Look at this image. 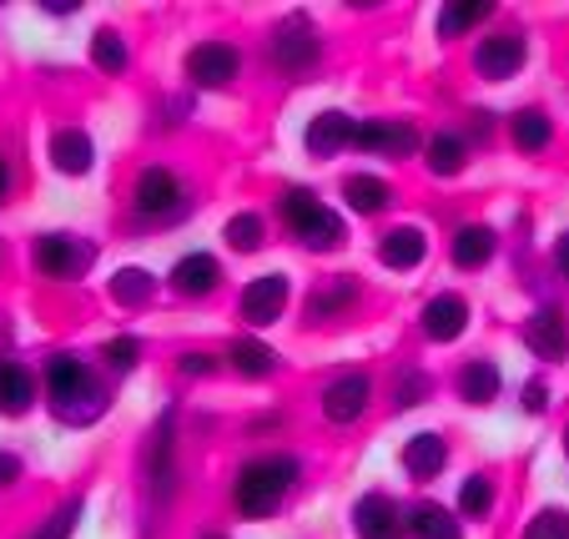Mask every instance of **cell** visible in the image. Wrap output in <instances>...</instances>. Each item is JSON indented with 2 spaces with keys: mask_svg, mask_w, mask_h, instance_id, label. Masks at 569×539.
Masks as SVG:
<instances>
[{
  "mask_svg": "<svg viewBox=\"0 0 569 539\" xmlns=\"http://www.w3.org/2000/svg\"><path fill=\"white\" fill-rule=\"evenodd\" d=\"M217 368H222V363H217L212 353H202V348H187V353L177 358V373H182V378H212Z\"/></svg>",
  "mask_w": 569,
  "mask_h": 539,
  "instance_id": "obj_41",
  "label": "cell"
},
{
  "mask_svg": "<svg viewBox=\"0 0 569 539\" xmlns=\"http://www.w3.org/2000/svg\"><path fill=\"white\" fill-rule=\"evenodd\" d=\"M555 272L569 282V232H559L555 238Z\"/></svg>",
  "mask_w": 569,
  "mask_h": 539,
  "instance_id": "obj_43",
  "label": "cell"
},
{
  "mask_svg": "<svg viewBox=\"0 0 569 539\" xmlns=\"http://www.w3.org/2000/svg\"><path fill=\"white\" fill-rule=\"evenodd\" d=\"M292 238H298L302 252H343L348 248V222L328 202H322L318 212L308 217V222L292 227Z\"/></svg>",
  "mask_w": 569,
  "mask_h": 539,
  "instance_id": "obj_25",
  "label": "cell"
},
{
  "mask_svg": "<svg viewBox=\"0 0 569 539\" xmlns=\"http://www.w3.org/2000/svg\"><path fill=\"white\" fill-rule=\"evenodd\" d=\"M519 409L535 413V419H539V413H549V383H545V378H529L525 389H519Z\"/></svg>",
  "mask_w": 569,
  "mask_h": 539,
  "instance_id": "obj_42",
  "label": "cell"
},
{
  "mask_svg": "<svg viewBox=\"0 0 569 539\" xmlns=\"http://www.w3.org/2000/svg\"><path fill=\"white\" fill-rule=\"evenodd\" d=\"M222 242L232 252H262V248H268V222H262V212H248V207H242V212H232L222 222Z\"/></svg>",
  "mask_w": 569,
  "mask_h": 539,
  "instance_id": "obj_35",
  "label": "cell"
},
{
  "mask_svg": "<svg viewBox=\"0 0 569 539\" xmlns=\"http://www.w3.org/2000/svg\"><path fill=\"white\" fill-rule=\"evenodd\" d=\"M509 137H515V147L525 151V157H539V151H549V141H555V121H549L545 107H519L515 117H509Z\"/></svg>",
  "mask_w": 569,
  "mask_h": 539,
  "instance_id": "obj_30",
  "label": "cell"
},
{
  "mask_svg": "<svg viewBox=\"0 0 569 539\" xmlns=\"http://www.w3.org/2000/svg\"><path fill=\"white\" fill-rule=\"evenodd\" d=\"M197 539H232V535H222V529H207V535H197Z\"/></svg>",
  "mask_w": 569,
  "mask_h": 539,
  "instance_id": "obj_46",
  "label": "cell"
},
{
  "mask_svg": "<svg viewBox=\"0 0 569 539\" xmlns=\"http://www.w3.org/2000/svg\"><path fill=\"white\" fill-rule=\"evenodd\" d=\"M429 393H433V378L423 373L419 363H409V368H398L393 393H388V409H393V413L419 409V403H429Z\"/></svg>",
  "mask_w": 569,
  "mask_h": 539,
  "instance_id": "obj_36",
  "label": "cell"
},
{
  "mask_svg": "<svg viewBox=\"0 0 569 539\" xmlns=\"http://www.w3.org/2000/svg\"><path fill=\"white\" fill-rule=\"evenodd\" d=\"M46 383V413H51L61 429H91L111 413V393L97 383L91 363L81 353H51L41 368Z\"/></svg>",
  "mask_w": 569,
  "mask_h": 539,
  "instance_id": "obj_2",
  "label": "cell"
},
{
  "mask_svg": "<svg viewBox=\"0 0 569 539\" xmlns=\"http://www.w3.org/2000/svg\"><path fill=\"white\" fill-rule=\"evenodd\" d=\"M141 489H147L151 505H167L182 489V465H177V419L161 413L157 429L147 433V449H141Z\"/></svg>",
  "mask_w": 569,
  "mask_h": 539,
  "instance_id": "obj_5",
  "label": "cell"
},
{
  "mask_svg": "<svg viewBox=\"0 0 569 539\" xmlns=\"http://www.w3.org/2000/svg\"><path fill=\"white\" fill-rule=\"evenodd\" d=\"M519 539H569V509H559V505L535 509L525 519V529H519Z\"/></svg>",
  "mask_w": 569,
  "mask_h": 539,
  "instance_id": "obj_38",
  "label": "cell"
},
{
  "mask_svg": "<svg viewBox=\"0 0 569 539\" xmlns=\"http://www.w3.org/2000/svg\"><path fill=\"white\" fill-rule=\"evenodd\" d=\"M157 288L161 282L151 278L147 268H117L111 272V302H117V308H127V313H137V308H147L151 298H157Z\"/></svg>",
  "mask_w": 569,
  "mask_h": 539,
  "instance_id": "obj_32",
  "label": "cell"
},
{
  "mask_svg": "<svg viewBox=\"0 0 569 539\" xmlns=\"http://www.w3.org/2000/svg\"><path fill=\"white\" fill-rule=\"evenodd\" d=\"M353 131H358V117H348L343 107H322L312 111L308 131H302V151H308L312 162H333L353 147Z\"/></svg>",
  "mask_w": 569,
  "mask_h": 539,
  "instance_id": "obj_15",
  "label": "cell"
},
{
  "mask_svg": "<svg viewBox=\"0 0 569 539\" xmlns=\"http://www.w3.org/2000/svg\"><path fill=\"white\" fill-rule=\"evenodd\" d=\"M343 202L353 207L358 217H383L393 207V187L373 172H348L343 177Z\"/></svg>",
  "mask_w": 569,
  "mask_h": 539,
  "instance_id": "obj_28",
  "label": "cell"
},
{
  "mask_svg": "<svg viewBox=\"0 0 569 539\" xmlns=\"http://www.w3.org/2000/svg\"><path fill=\"white\" fill-rule=\"evenodd\" d=\"M469 66H473V76H483V81H515V76L529 66V36L525 31L479 36V41H473Z\"/></svg>",
  "mask_w": 569,
  "mask_h": 539,
  "instance_id": "obj_7",
  "label": "cell"
},
{
  "mask_svg": "<svg viewBox=\"0 0 569 539\" xmlns=\"http://www.w3.org/2000/svg\"><path fill=\"white\" fill-rule=\"evenodd\" d=\"M6 197H11V157L0 151V202H6Z\"/></svg>",
  "mask_w": 569,
  "mask_h": 539,
  "instance_id": "obj_44",
  "label": "cell"
},
{
  "mask_svg": "<svg viewBox=\"0 0 569 539\" xmlns=\"http://www.w3.org/2000/svg\"><path fill=\"white\" fill-rule=\"evenodd\" d=\"M167 288L187 302L212 298V292L222 288V262H217L212 252H182V258L172 262V272H167Z\"/></svg>",
  "mask_w": 569,
  "mask_h": 539,
  "instance_id": "obj_18",
  "label": "cell"
},
{
  "mask_svg": "<svg viewBox=\"0 0 569 539\" xmlns=\"http://www.w3.org/2000/svg\"><path fill=\"white\" fill-rule=\"evenodd\" d=\"M97 262V242L81 238V232H36L31 238V268L51 282H66V278H81V272Z\"/></svg>",
  "mask_w": 569,
  "mask_h": 539,
  "instance_id": "obj_6",
  "label": "cell"
},
{
  "mask_svg": "<svg viewBox=\"0 0 569 539\" xmlns=\"http://www.w3.org/2000/svg\"><path fill=\"white\" fill-rule=\"evenodd\" d=\"M495 16V0H449V6H439V16H433V31H439V41H459V36H469L473 26H483Z\"/></svg>",
  "mask_w": 569,
  "mask_h": 539,
  "instance_id": "obj_29",
  "label": "cell"
},
{
  "mask_svg": "<svg viewBox=\"0 0 569 539\" xmlns=\"http://www.w3.org/2000/svg\"><path fill=\"white\" fill-rule=\"evenodd\" d=\"M36 389H41V378L21 363V358H6L0 353V419H31L36 409Z\"/></svg>",
  "mask_w": 569,
  "mask_h": 539,
  "instance_id": "obj_22",
  "label": "cell"
},
{
  "mask_svg": "<svg viewBox=\"0 0 569 539\" xmlns=\"http://www.w3.org/2000/svg\"><path fill=\"white\" fill-rule=\"evenodd\" d=\"M187 212H192V197H187L182 177L161 162L141 167L137 182H131V217L147 227H172V222H182Z\"/></svg>",
  "mask_w": 569,
  "mask_h": 539,
  "instance_id": "obj_3",
  "label": "cell"
},
{
  "mask_svg": "<svg viewBox=\"0 0 569 539\" xmlns=\"http://www.w3.org/2000/svg\"><path fill=\"white\" fill-rule=\"evenodd\" d=\"M559 449H565V459H569V423H565V433H559Z\"/></svg>",
  "mask_w": 569,
  "mask_h": 539,
  "instance_id": "obj_47",
  "label": "cell"
},
{
  "mask_svg": "<svg viewBox=\"0 0 569 539\" xmlns=\"http://www.w3.org/2000/svg\"><path fill=\"white\" fill-rule=\"evenodd\" d=\"M288 302H292L288 272H262V278H252L248 288L237 292V313H242L248 328H272L282 313H288Z\"/></svg>",
  "mask_w": 569,
  "mask_h": 539,
  "instance_id": "obj_13",
  "label": "cell"
},
{
  "mask_svg": "<svg viewBox=\"0 0 569 539\" xmlns=\"http://www.w3.org/2000/svg\"><path fill=\"white\" fill-rule=\"evenodd\" d=\"M81 519H87V499H81V495H76V499H61V505H56L46 519H36V525L26 529L21 539H71Z\"/></svg>",
  "mask_w": 569,
  "mask_h": 539,
  "instance_id": "obj_34",
  "label": "cell"
},
{
  "mask_svg": "<svg viewBox=\"0 0 569 539\" xmlns=\"http://www.w3.org/2000/svg\"><path fill=\"white\" fill-rule=\"evenodd\" d=\"M242 76V51L232 41H197L187 51V81L197 91H232Z\"/></svg>",
  "mask_w": 569,
  "mask_h": 539,
  "instance_id": "obj_8",
  "label": "cell"
},
{
  "mask_svg": "<svg viewBox=\"0 0 569 539\" xmlns=\"http://www.w3.org/2000/svg\"><path fill=\"white\" fill-rule=\"evenodd\" d=\"M348 525H353V539H409L403 505L388 489H363L353 499V509H348Z\"/></svg>",
  "mask_w": 569,
  "mask_h": 539,
  "instance_id": "obj_12",
  "label": "cell"
},
{
  "mask_svg": "<svg viewBox=\"0 0 569 539\" xmlns=\"http://www.w3.org/2000/svg\"><path fill=\"white\" fill-rule=\"evenodd\" d=\"M499 252V232L489 222H459L453 227V238H449V258L459 272H479L489 268Z\"/></svg>",
  "mask_w": 569,
  "mask_h": 539,
  "instance_id": "obj_23",
  "label": "cell"
},
{
  "mask_svg": "<svg viewBox=\"0 0 569 539\" xmlns=\"http://www.w3.org/2000/svg\"><path fill=\"white\" fill-rule=\"evenodd\" d=\"M453 393H459V403H469V409H489V403H499V393H505V368H499V358H469V363H459V373H453Z\"/></svg>",
  "mask_w": 569,
  "mask_h": 539,
  "instance_id": "obj_19",
  "label": "cell"
},
{
  "mask_svg": "<svg viewBox=\"0 0 569 539\" xmlns=\"http://www.w3.org/2000/svg\"><path fill=\"white\" fill-rule=\"evenodd\" d=\"M363 308V282L353 272H338V278H322L318 288L308 292V308H302V323L308 328H328V323H343L348 313Z\"/></svg>",
  "mask_w": 569,
  "mask_h": 539,
  "instance_id": "obj_10",
  "label": "cell"
},
{
  "mask_svg": "<svg viewBox=\"0 0 569 539\" xmlns=\"http://www.w3.org/2000/svg\"><path fill=\"white\" fill-rule=\"evenodd\" d=\"M268 61L278 66L282 76H308L322 66V36L318 26H312V16L292 11L282 16L278 26L268 31Z\"/></svg>",
  "mask_w": 569,
  "mask_h": 539,
  "instance_id": "obj_4",
  "label": "cell"
},
{
  "mask_svg": "<svg viewBox=\"0 0 569 539\" xmlns=\"http://www.w3.org/2000/svg\"><path fill=\"white\" fill-rule=\"evenodd\" d=\"M46 157H51V167L61 177H91L97 172V141H91L87 127H56Z\"/></svg>",
  "mask_w": 569,
  "mask_h": 539,
  "instance_id": "obj_20",
  "label": "cell"
},
{
  "mask_svg": "<svg viewBox=\"0 0 569 539\" xmlns=\"http://www.w3.org/2000/svg\"><path fill=\"white\" fill-rule=\"evenodd\" d=\"M419 147H423V131L409 117H368L353 131V151H363V157H409Z\"/></svg>",
  "mask_w": 569,
  "mask_h": 539,
  "instance_id": "obj_9",
  "label": "cell"
},
{
  "mask_svg": "<svg viewBox=\"0 0 569 539\" xmlns=\"http://www.w3.org/2000/svg\"><path fill=\"white\" fill-rule=\"evenodd\" d=\"M368 403H373V373H338L333 383L318 393V413H322V423H333V429H353L368 413Z\"/></svg>",
  "mask_w": 569,
  "mask_h": 539,
  "instance_id": "obj_11",
  "label": "cell"
},
{
  "mask_svg": "<svg viewBox=\"0 0 569 539\" xmlns=\"http://www.w3.org/2000/svg\"><path fill=\"white\" fill-rule=\"evenodd\" d=\"M6 343H11V318H0V353H6Z\"/></svg>",
  "mask_w": 569,
  "mask_h": 539,
  "instance_id": "obj_45",
  "label": "cell"
},
{
  "mask_svg": "<svg viewBox=\"0 0 569 539\" xmlns=\"http://www.w3.org/2000/svg\"><path fill=\"white\" fill-rule=\"evenodd\" d=\"M318 207H322V197L312 192V187H302V182H292V187H282V192H278V217L288 222V232L308 222Z\"/></svg>",
  "mask_w": 569,
  "mask_h": 539,
  "instance_id": "obj_37",
  "label": "cell"
},
{
  "mask_svg": "<svg viewBox=\"0 0 569 539\" xmlns=\"http://www.w3.org/2000/svg\"><path fill=\"white\" fill-rule=\"evenodd\" d=\"M429 258V227L423 222H398L378 238V262L388 272H419Z\"/></svg>",
  "mask_w": 569,
  "mask_h": 539,
  "instance_id": "obj_17",
  "label": "cell"
},
{
  "mask_svg": "<svg viewBox=\"0 0 569 539\" xmlns=\"http://www.w3.org/2000/svg\"><path fill=\"white\" fill-rule=\"evenodd\" d=\"M222 363L232 368L237 378H248V383H262V378L278 373L282 358L272 353L262 338H232V343H227V353H222Z\"/></svg>",
  "mask_w": 569,
  "mask_h": 539,
  "instance_id": "obj_26",
  "label": "cell"
},
{
  "mask_svg": "<svg viewBox=\"0 0 569 539\" xmlns=\"http://www.w3.org/2000/svg\"><path fill=\"white\" fill-rule=\"evenodd\" d=\"M453 509H459V519H489L499 509V479L489 475V469H473V475L459 485Z\"/></svg>",
  "mask_w": 569,
  "mask_h": 539,
  "instance_id": "obj_31",
  "label": "cell"
},
{
  "mask_svg": "<svg viewBox=\"0 0 569 539\" xmlns=\"http://www.w3.org/2000/svg\"><path fill=\"white\" fill-rule=\"evenodd\" d=\"M403 529H409V539H463L459 509L439 505V499H413V505H403Z\"/></svg>",
  "mask_w": 569,
  "mask_h": 539,
  "instance_id": "obj_24",
  "label": "cell"
},
{
  "mask_svg": "<svg viewBox=\"0 0 569 539\" xmlns=\"http://www.w3.org/2000/svg\"><path fill=\"white\" fill-rule=\"evenodd\" d=\"M525 343H529V353H535L539 363H559V358H569V318L559 313L555 302H545L539 313H529Z\"/></svg>",
  "mask_w": 569,
  "mask_h": 539,
  "instance_id": "obj_21",
  "label": "cell"
},
{
  "mask_svg": "<svg viewBox=\"0 0 569 539\" xmlns=\"http://www.w3.org/2000/svg\"><path fill=\"white\" fill-rule=\"evenodd\" d=\"M21 485H26V459L0 443V495H11V489H21Z\"/></svg>",
  "mask_w": 569,
  "mask_h": 539,
  "instance_id": "obj_40",
  "label": "cell"
},
{
  "mask_svg": "<svg viewBox=\"0 0 569 539\" xmlns=\"http://www.w3.org/2000/svg\"><path fill=\"white\" fill-rule=\"evenodd\" d=\"M91 61H97V71H107V76H127L131 71V41L117 31V26H97V36H91Z\"/></svg>",
  "mask_w": 569,
  "mask_h": 539,
  "instance_id": "obj_33",
  "label": "cell"
},
{
  "mask_svg": "<svg viewBox=\"0 0 569 539\" xmlns=\"http://www.w3.org/2000/svg\"><path fill=\"white\" fill-rule=\"evenodd\" d=\"M302 489V459L292 449H262L232 469V515L262 525L288 509V499Z\"/></svg>",
  "mask_w": 569,
  "mask_h": 539,
  "instance_id": "obj_1",
  "label": "cell"
},
{
  "mask_svg": "<svg viewBox=\"0 0 569 539\" xmlns=\"http://www.w3.org/2000/svg\"><path fill=\"white\" fill-rule=\"evenodd\" d=\"M101 358H107L111 373H137V368H141V343L131 333H117V338H107V343H101Z\"/></svg>",
  "mask_w": 569,
  "mask_h": 539,
  "instance_id": "obj_39",
  "label": "cell"
},
{
  "mask_svg": "<svg viewBox=\"0 0 569 539\" xmlns=\"http://www.w3.org/2000/svg\"><path fill=\"white\" fill-rule=\"evenodd\" d=\"M469 323H473L469 298H463V292H453V288L433 292V298L423 302V313H419V333L429 338V343H439V348L459 343V338L469 333Z\"/></svg>",
  "mask_w": 569,
  "mask_h": 539,
  "instance_id": "obj_14",
  "label": "cell"
},
{
  "mask_svg": "<svg viewBox=\"0 0 569 539\" xmlns=\"http://www.w3.org/2000/svg\"><path fill=\"white\" fill-rule=\"evenodd\" d=\"M398 469L409 475V485H433V479H443V469H449V439H443L439 429H419L403 439V449H398Z\"/></svg>",
  "mask_w": 569,
  "mask_h": 539,
  "instance_id": "obj_16",
  "label": "cell"
},
{
  "mask_svg": "<svg viewBox=\"0 0 569 539\" xmlns=\"http://www.w3.org/2000/svg\"><path fill=\"white\" fill-rule=\"evenodd\" d=\"M423 167H429V177H439V182L459 177L463 167H469V137H463V131H433V137L423 141Z\"/></svg>",
  "mask_w": 569,
  "mask_h": 539,
  "instance_id": "obj_27",
  "label": "cell"
}]
</instances>
